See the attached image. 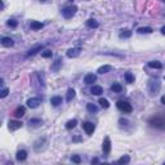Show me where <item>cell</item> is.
<instances>
[{"label":"cell","mask_w":165,"mask_h":165,"mask_svg":"<svg viewBox=\"0 0 165 165\" xmlns=\"http://www.w3.org/2000/svg\"><path fill=\"white\" fill-rule=\"evenodd\" d=\"M90 93H92L93 96H101V94L103 93V89H102V86H99V85H93L92 89H90Z\"/></svg>","instance_id":"16"},{"label":"cell","mask_w":165,"mask_h":165,"mask_svg":"<svg viewBox=\"0 0 165 165\" xmlns=\"http://www.w3.org/2000/svg\"><path fill=\"white\" fill-rule=\"evenodd\" d=\"M30 27H31V30L37 31V30H41V29H43V27H44V23L39 22V21H31Z\"/></svg>","instance_id":"14"},{"label":"cell","mask_w":165,"mask_h":165,"mask_svg":"<svg viewBox=\"0 0 165 165\" xmlns=\"http://www.w3.org/2000/svg\"><path fill=\"white\" fill-rule=\"evenodd\" d=\"M111 90L114 93H121V90H122V86L120 85V84L119 83H114L111 85Z\"/></svg>","instance_id":"25"},{"label":"cell","mask_w":165,"mask_h":165,"mask_svg":"<svg viewBox=\"0 0 165 165\" xmlns=\"http://www.w3.org/2000/svg\"><path fill=\"white\" fill-rule=\"evenodd\" d=\"M102 150H103L104 156H108V155H110V152H111V139H110V137H106V138L103 139Z\"/></svg>","instance_id":"6"},{"label":"cell","mask_w":165,"mask_h":165,"mask_svg":"<svg viewBox=\"0 0 165 165\" xmlns=\"http://www.w3.org/2000/svg\"><path fill=\"white\" fill-rule=\"evenodd\" d=\"M71 161H72V163H75V164H80V163H81V157H80L79 155H73L71 157Z\"/></svg>","instance_id":"36"},{"label":"cell","mask_w":165,"mask_h":165,"mask_svg":"<svg viewBox=\"0 0 165 165\" xmlns=\"http://www.w3.org/2000/svg\"><path fill=\"white\" fill-rule=\"evenodd\" d=\"M128 120H126V119H120V120H119V124H120L121 126L122 125H124V126H126V125H128Z\"/></svg>","instance_id":"37"},{"label":"cell","mask_w":165,"mask_h":165,"mask_svg":"<svg viewBox=\"0 0 165 165\" xmlns=\"http://www.w3.org/2000/svg\"><path fill=\"white\" fill-rule=\"evenodd\" d=\"M161 103H163V104H165V96H163V97H161Z\"/></svg>","instance_id":"40"},{"label":"cell","mask_w":165,"mask_h":165,"mask_svg":"<svg viewBox=\"0 0 165 165\" xmlns=\"http://www.w3.org/2000/svg\"><path fill=\"white\" fill-rule=\"evenodd\" d=\"M163 1H165V0H163Z\"/></svg>","instance_id":"44"},{"label":"cell","mask_w":165,"mask_h":165,"mask_svg":"<svg viewBox=\"0 0 165 165\" xmlns=\"http://www.w3.org/2000/svg\"><path fill=\"white\" fill-rule=\"evenodd\" d=\"M148 122L151 124V126H155V128H160V129L165 128V119H163L161 116H153V117H151Z\"/></svg>","instance_id":"4"},{"label":"cell","mask_w":165,"mask_h":165,"mask_svg":"<svg viewBox=\"0 0 165 165\" xmlns=\"http://www.w3.org/2000/svg\"><path fill=\"white\" fill-rule=\"evenodd\" d=\"M99 104H101V107H103V108L110 107V102H108L106 98H99Z\"/></svg>","instance_id":"32"},{"label":"cell","mask_w":165,"mask_h":165,"mask_svg":"<svg viewBox=\"0 0 165 165\" xmlns=\"http://www.w3.org/2000/svg\"><path fill=\"white\" fill-rule=\"evenodd\" d=\"M70 1H73V0H70Z\"/></svg>","instance_id":"43"},{"label":"cell","mask_w":165,"mask_h":165,"mask_svg":"<svg viewBox=\"0 0 165 165\" xmlns=\"http://www.w3.org/2000/svg\"><path fill=\"white\" fill-rule=\"evenodd\" d=\"M161 34H163V35H165V26H163V27H161Z\"/></svg>","instance_id":"41"},{"label":"cell","mask_w":165,"mask_h":165,"mask_svg":"<svg viewBox=\"0 0 165 165\" xmlns=\"http://www.w3.org/2000/svg\"><path fill=\"white\" fill-rule=\"evenodd\" d=\"M50 103H52V106H54V107L59 106V104L62 103V97H59V96L52 97V98H50Z\"/></svg>","instance_id":"18"},{"label":"cell","mask_w":165,"mask_h":165,"mask_svg":"<svg viewBox=\"0 0 165 165\" xmlns=\"http://www.w3.org/2000/svg\"><path fill=\"white\" fill-rule=\"evenodd\" d=\"M8 128L10 129V130H18V129L22 128V122L17 121V120H10L8 122Z\"/></svg>","instance_id":"10"},{"label":"cell","mask_w":165,"mask_h":165,"mask_svg":"<svg viewBox=\"0 0 165 165\" xmlns=\"http://www.w3.org/2000/svg\"><path fill=\"white\" fill-rule=\"evenodd\" d=\"M24 114H26V108H24L23 106L17 107L16 111H14V116L16 117H22V116H24Z\"/></svg>","instance_id":"17"},{"label":"cell","mask_w":165,"mask_h":165,"mask_svg":"<svg viewBox=\"0 0 165 165\" xmlns=\"http://www.w3.org/2000/svg\"><path fill=\"white\" fill-rule=\"evenodd\" d=\"M76 12H78V6L76 5H68V6H66V8H63L62 16L68 19V18H72V17L76 14Z\"/></svg>","instance_id":"3"},{"label":"cell","mask_w":165,"mask_h":165,"mask_svg":"<svg viewBox=\"0 0 165 165\" xmlns=\"http://www.w3.org/2000/svg\"><path fill=\"white\" fill-rule=\"evenodd\" d=\"M72 141H73V142H80V141H83V139L80 138L79 135H76V137H73V138H72Z\"/></svg>","instance_id":"38"},{"label":"cell","mask_w":165,"mask_h":165,"mask_svg":"<svg viewBox=\"0 0 165 165\" xmlns=\"http://www.w3.org/2000/svg\"><path fill=\"white\" fill-rule=\"evenodd\" d=\"M52 55H53V52L49 50V49H48V50L41 52V57H43V58H50Z\"/></svg>","instance_id":"33"},{"label":"cell","mask_w":165,"mask_h":165,"mask_svg":"<svg viewBox=\"0 0 165 165\" xmlns=\"http://www.w3.org/2000/svg\"><path fill=\"white\" fill-rule=\"evenodd\" d=\"M148 67L160 70V68H163V63L160 61H151V62H148Z\"/></svg>","instance_id":"21"},{"label":"cell","mask_w":165,"mask_h":165,"mask_svg":"<svg viewBox=\"0 0 165 165\" xmlns=\"http://www.w3.org/2000/svg\"><path fill=\"white\" fill-rule=\"evenodd\" d=\"M26 157H27V151L26 150H19L18 152H17V155H16V159L18 161H24L26 160Z\"/></svg>","instance_id":"15"},{"label":"cell","mask_w":165,"mask_h":165,"mask_svg":"<svg viewBox=\"0 0 165 165\" xmlns=\"http://www.w3.org/2000/svg\"><path fill=\"white\" fill-rule=\"evenodd\" d=\"M44 49V44H39V45H35L34 48H31L29 52H27V57H31V55H35L36 53H39V52H41Z\"/></svg>","instance_id":"9"},{"label":"cell","mask_w":165,"mask_h":165,"mask_svg":"<svg viewBox=\"0 0 165 165\" xmlns=\"http://www.w3.org/2000/svg\"><path fill=\"white\" fill-rule=\"evenodd\" d=\"M86 26L89 27V29H98L99 23H98L96 19H88L86 21Z\"/></svg>","instance_id":"24"},{"label":"cell","mask_w":165,"mask_h":165,"mask_svg":"<svg viewBox=\"0 0 165 165\" xmlns=\"http://www.w3.org/2000/svg\"><path fill=\"white\" fill-rule=\"evenodd\" d=\"M125 80H126V83L128 84L134 83V76H133V73L132 72H126L125 73Z\"/></svg>","instance_id":"31"},{"label":"cell","mask_w":165,"mask_h":165,"mask_svg":"<svg viewBox=\"0 0 165 165\" xmlns=\"http://www.w3.org/2000/svg\"><path fill=\"white\" fill-rule=\"evenodd\" d=\"M111 70H112V67H111L110 65H103V66H101V67L98 68V71H97V72H98V73H102V75H103V73L110 72Z\"/></svg>","instance_id":"20"},{"label":"cell","mask_w":165,"mask_h":165,"mask_svg":"<svg viewBox=\"0 0 165 165\" xmlns=\"http://www.w3.org/2000/svg\"><path fill=\"white\" fill-rule=\"evenodd\" d=\"M119 36H120V39H129V37L132 36V31L130 30H121Z\"/></svg>","instance_id":"22"},{"label":"cell","mask_w":165,"mask_h":165,"mask_svg":"<svg viewBox=\"0 0 165 165\" xmlns=\"http://www.w3.org/2000/svg\"><path fill=\"white\" fill-rule=\"evenodd\" d=\"M48 146V141L45 137H40L34 142V151L35 152H43Z\"/></svg>","instance_id":"2"},{"label":"cell","mask_w":165,"mask_h":165,"mask_svg":"<svg viewBox=\"0 0 165 165\" xmlns=\"http://www.w3.org/2000/svg\"><path fill=\"white\" fill-rule=\"evenodd\" d=\"M39 1H43V3H47V1H49V0H39Z\"/></svg>","instance_id":"42"},{"label":"cell","mask_w":165,"mask_h":165,"mask_svg":"<svg viewBox=\"0 0 165 165\" xmlns=\"http://www.w3.org/2000/svg\"><path fill=\"white\" fill-rule=\"evenodd\" d=\"M97 81V76L94 75V73H86L85 75V78H84V83L85 84H93V83H96Z\"/></svg>","instance_id":"13"},{"label":"cell","mask_w":165,"mask_h":165,"mask_svg":"<svg viewBox=\"0 0 165 165\" xmlns=\"http://www.w3.org/2000/svg\"><path fill=\"white\" fill-rule=\"evenodd\" d=\"M117 163H119V164H129V163H130V156H129V155L121 156L120 159L117 160Z\"/></svg>","instance_id":"29"},{"label":"cell","mask_w":165,"mask_h":165,"mask_svg":"<svg viewBox=\"0 0 165 165\" xmlns=\"http://www.w3.org/2000/svg\"><path fill=\"white\" fill-rule=\"evenodd\" d=\"M116 106H117L119 110L122 111L124 114H129V112H132V110H133L132 104L129 102H126V101H117Z\"/></svg>","instance_id":"5"},{"label":"cell","mask_w":165,"mask_h":165,"mask_svg":"<svg viewBox=\"0 0 165 165\" xmlns=\"http://www.w3.org/2000/svg\"><path fill=\"white\" fill-rule=\"evenodd\" d=\"M73 98H75V90H73L72 88H70V89L67 90V94H66V99L70 102V101H72Z\"/></svg>","instance_id":"26"},{"label":"cell","mask_w":165,"mask_h":165,"mask_svg":"<svg viewBox=\"0 0 165 165\" xmlns=\"http://www.w3.org/2000/svg\"><path fill=\"white\" fill-rule=\"evenodd\" d=\"M61 66H62V59L61 58H57L54 61V63L52 65V71H54V72H57L59 68H61Z\"/></svg>","instance_id":"19"},{"label":"cell","mask_w":165,"mask_h":165,"mask_svg":"<svg viewBox=\"0 0 165 165\" xmlns=\"http://www.w3.org/2000/svg\"><path fill=\"white\" fill-rule=\"evenodd\" d=\"M79 54H80V48H71V49H68L67 53H66V55H67L68 58H76Z\"/></svg>","instance_id":"12"},{"label":"cell","mask_w":165,"mask_h":165,"mask_svg":"<svg viewBox=\"0 0 165 165\" xmlns=\"http://www.w3.org/2000/svg\"><path fill=\"white\" fill-rule=\"evenodd\" d=\"M41 98L40 97H32V98H29L27 99V106H29L30 108H36L39 107V104L41 103Z\"/></svg>","instance_id":"7"},{"label":"cell","mask_w":165,"mask_h":165,"mask_svg":"<svg viewBox=\"0 0 165 165\" xmlns=\"http://www.w3.org/2000/svg\"><path fill=\"white\" fill-rule=\"evenodd\" d=\"M1 45L5 48H10L14 45V40L9 36H4V37H1Z\"/></svg>","instance_id":"11"},{"label":"cell","mask_w":165,"mask_h":165,"mask_svg":"<svg viewBox=\"0 0 165 165\" xmlns=\"http://www.w3.org/2000/svg\"><path fill=\"white\" fill-rule=\"evenodd\" d=\"M86 110L89 111L90 114H96V112L98 111V107H97L94 103H88V104H86Z\"/></svg>","instance_id":"28"},{"label":"cell","mask_w":165,"mask_h":165,"mask_svg":"<svg viewBox=\"0 0 165 165\" xmlns=\"http://www.w3.org/2000/svg\"><path fill=\"white\" fill-rule=\"evenodd\" d=\"M8 93H9L8 88H3V89L0 90V98H5L6 96H8Z\"/></svg>","instance_id":"35"},{"label":"cell","mask_w":165,"mask_h":165,"mask_svg":"<svg viewBox=\"0 0 165 165\" xmlns=\"http://www.w3.org/2000/svg\"><path fill=\"white\" fill-rule=\"evenodd\" d=\"M160 89H161V83H160L159 79L150 80V83H148V93H150L151 97L157 96L159 92H160Z\"/></svg>","instance_id":"1"},{"label":"cell","mask_w":165,"mask_h":165,"mask_svg":"<svg viewBox=\"0 0 165 165\" xmlns=\"http://www.w3.org/2000/svg\"><path fill=\"white\" fill-rule=\"evenodd\" d=\"M83 129L85 130V133L88 135H92L93 133H94V129H96V126H94L93 122H90V121H85L83 124Z\"/></svg>","instance_id":"8"},{"label":"cell","mask_w":165,"mask_h":165,"mask_svg":"<svg viewBox=\"0 0 165 165\" xmlns=\"http://www.w3.org/2000/svg\"><path fill=\"white\" fill-rule=\"evenodd\" d=\"M29 124H30V126L36 128V126H40L41 124H43V120H40V119H30Z\"/></svg>","instance_id":"23"},{"label":"cell","mask_w":165,"mask_h":165,"mask_svg":"<svg viewBox=\"0 0 165 165\" xmlns=\"http://www.w3.org/2000/svg\"><path fill=\"white\" fill-rule=\"evenodd\" d=\"M9 27H12V29H16L17 26H18V22H17L16 19H8V22H6Z\"/></svg>","instance_id":"34"},{"label":"cell","mask_w":165,"mask_h":165,"mask_svg":"<svg viewBox=\"0 0 165 165\" xmlns=\"http://www.w3.org/2000/svg\"><path fill=\"white\" fill-rule=\"evenodd\" d=\"M152 29H151V27H139L138 30H137V32L138 34H151L152 32Z\"/></svg>","instance_id":"30"},{"label":"cell","mask_w":165,"mask_h":165,"mask_svg":"<svg viewBox=\"0 0 165 165\" xmlns=\"http://www.w3.org/2000/svg\"><path fill=\"white\" fill-rule=\"evenodd\" d=\"M76 124H78V120H76V119H72V120L67 121V124H66V129L71 130V129H73L76 126Z\"/></svg>","instance_id":"27"},{"label":"cell","mask_w":165,"mask_h":165,"mask_svg":"<svg viewBox=\"0 0 165 165\" xmlns=\"http://www.w3.org/2000/svg\"><path fill=\"white\" fill-rule=\"evenodd\" d=\"M98 161H99V160H98L97 157H94V159H92V164H97Z\"/></svg>","instance_id":"39"}]
</instances>
